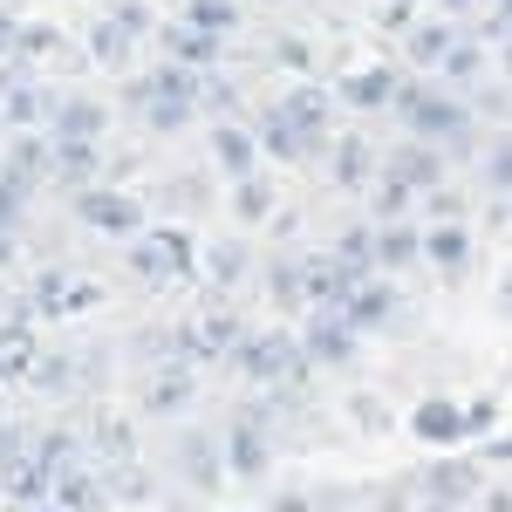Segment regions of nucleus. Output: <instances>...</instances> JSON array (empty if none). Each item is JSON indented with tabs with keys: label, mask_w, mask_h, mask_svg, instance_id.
<instances>
[{
	"label": "nucleus",
	"mask_w": 512,
	"mask_h": 512,
	"mask_svg": "<svg viewBox=\"0 0 512 512\" xmlns=\"http://www.w3.org/2000/svg\"><path fill=\"white\" fill-rule=\"evenodd\" d=\"M171 472L192 485L198 499H212L219 485H226V431H185L178 444H171Z\"/></svg>",
	"instance_id": "1"
},
{
	"label": "nucleus",
	"mask_w": 512,
	"mask_h": 512,
	"mask_svg": "<svg viewBox=\"0 0 512 512\" xmlns=\"http://www.w3.org/2000/svg\"><path fill=\"white\" fill-rule=\"evenodd\" d=\"M410 485L424 492V499H444V506H478V465L472 458H424L417 472H410Z\"/></svg>",
	"instance_id": "2"
},
{
	"label": "nucleus",
	"mask_w": 512,
	"mask_h": 512,
	"mask_svg": "<svg viewBox=\"0 0 512 512\" xmlns=\"http://www.w3.org/2000/svg\"><path fill=\"white\" fill-rule=\"evenodd\" d=\"M274 465V431L267 424H253V417H233V431H226V472L239 485H260Z\"/></svg>",
	"instance_id": "3"
},
{
	"label": "nucleus",
	"mask_w": 512,
	"mask_h": 512,
	"mask_svg": "<svg viewBox=\"0 0 512 512\" xmlns=\"http://www.w3.org/2000/svg\"><path fill=\"white\" fill-rule=\"evenodd\" d=\"M239 369H246L253 383H280V376H301L308 362L294 355L287 335H260V342H246V349H239Z\"/></svg>",
	"instance_id": "4"
},
{
	"label": "nucleus",
	"mask_w": 512,
	"mask_h": 512,
	"mask_svg": "<svg viewBox=\"0 0 512 512\" xmlns=\"http://www.w3.org/2000/svg\"><path fill=\"white\" fill-rule=\"evenodd\" d=\"M55 512H110V478L89 465H69L55 478Z\"/></svg>",
	"instance_id": "5"
},
{
	"label": "nucleus",
	"mask_w": 512,
	"mask_h": 512,
	"mask_svg": "<svg viewBox=\"0 0 512 512\" xmlns=\"http://www.w3.org/2000/svg\"><path fill=\"white\" fill-rule=\"evenodd\" d=\"M410 431L424 437V444H437V451L472 437V431H465V410H458L451 396H424V403H417V417H410Z\"/></svg>",
	"instance_id": "6"
},
{
	"label": "nucleus",
	"mask_w": 512,
	"mask_h": 512,
	"mask_svg": "<svg viewBox=\"0 0 512 512\" xmlns=\"http://www.w3.org/2000/svg\"><path fill=\"white\" fill-rule=\"evenodd\" d=\"M185 403H192V376H185V369H171V376H158V383L144 390L137 410H144V417H178Z\"/></svg>",
	"instance_id": "7"
},
{
	"label": "nucleus",
	"mask_w": 512,
	"mask_h": 512,
	"mask_svg": "<svg viewBox=\"0 0 512 512\" xmlns=\"http://www.w3.org/2000/svg\"><path fill=\"white\" fill-rule=\"evenodd\" d=\"M35 465L62 478L69 465H82V437H76V431H41V437H35Z\"/></svg>",
	"instance_id": "8"
},
{
	"label": "nucleus",
	"mask_w": 512,
	"mask_h": 512,
	"mask_svg": "<svg viewBox=\"0 0 512 512\" xmlns=\"http://www.w3.org/2000/svg\"><path fill=\"white\" fill-rule=\"evenodd\" d=\"M349 349H355V321H315V335H308L315 362H349Z\"/></svg>",
	"instance_id": "9"
},
{
	"label": "nucleus",
	"mask_w": 512,
	"mask_h": 512,
	"mask_svg": "<svg viewBox=\"0 0 512 512\" xmlns=\"http://www.w3.org/2000/svg\"><path fill=\"white\" fill-rule=\"evenodd\" d=\"M89 444H96V451H103L110 465H130V431H123L117 417H103V424L89 431Z\"/></svg>",
	"instance_id": "10"
},
{
	"label": "nucleus",
	"mask_w": 512,
	"mask_h": 512,
	"mask_svg": "<svg viewBox=\"0 0 512 512\" xmlns=\"http://www.w3.org/2000/svg\"><path fill=\"white\" fill-rule=\"evenodd\" d=\"M349 417H355V424H362V431H369V437H376V431H383V424H390V410H383L376 396H349Z\"/></svg>",
	"instance_id": "11"
},
{
	"label": "nucleus",
	"mask_w": 512,
	"mask_h": 512,
	"mask_svg": "<svg viewBox=\"0 0 512 512\" xmlns=\"http://www.w3.org/2000/svg\"><path fill=\"white\" fill-rule=\"evenodd\" d=\"M35 444H28V431H14V424H0V472H14L21 458H28Z\"/></svg>",
	"instance_id": "12"
},
{
	"label": "nucleus",
	"mask_w": 512,
	"mask_h": 512,
	"mask_svg": "<svg viewBox=\"0 0 512 512\" xmlns=\"http://www.w3.org/2000/svg\"><path fill=\"white\" fill-rule=\"evenodd\" d=\"M383 315H390V301H383V294H355V301H349V321H355V328H376Z\"/></svg>",
	"instance_id": "13"
},
{
	"label": "nucleus",
	"mask_w": 512,
	"mask_h": 512,
	"mask_svg": "<svg viewBox=\"0 0 512 512\" xmlns=\"http://www.w3.org/2000/svg\"><path fill=\"white\" fill-rule=\"evenodd\" d=\"M260 512H321V499H315V492H301V485H294V492H274V499H267Z\"/></svg>",
	"instance_id": "14"
},
{
	"label": "nucleus",
	"mask_w": 512,
	"mask_h": 512,
	"mask_svg": "<svg viewBox=\"0 0 512 512\" xmlns=\"http://www.w3.org/2000/svg\"><path fill=\"white\" fill-rule=\"evenodd\" d=\"M492 417H499V403H492V396H478L472 410H465V431H472V437H485V431H492Z\"/></svg>",
	"instance_id": "15"
},
{
	"label": "nucleus",
	"mask_w": 512,
	"mask_h": 512,
	"mask_svg": "<svg viewBox=\"0 0 512 512\" xmlns=\"http://www.w3.org/2000/svg\"><path fill=\"white\" fill-rule=\"evenodd\" d=\"M431 253L444 260V267H458V260H465V239H458V233H437V239H431Z\"/></svg>",
	"instance_id": "16"
},
{
	"label": "nucleus",
	"mask_w": 512,
	"mask_h": 512,
	"mask_svg": "<svg viewBox=\"0 0 512 512\" xmlns=\"http://www.w3.org/2000/svg\"><path fill=\"white\" fill-rule=\"evenodd\" d=\"M478 512H512V485H492V492H478Z\"/></svg>",
	"instance_id": "17"
},
{
	"label": "nucleus",
	"mask_w": 512,
	"mask_h": 512,
	"mask_svg": "<svg viewBox=\"0 0 512 512\" xmlns=\"http://www.w3.org/2000/svg\"><path fill=\"white\" fill-rule=\"evenodd\" d=\"M424 512H465V506H444V499H424Z\"/></svg>",
	"instance_id": "18"
},
{
	"label": "nucleus",
	"mask_w": 512,
	"mask_h": 512,
	"mask_svg": "<svg viewBox=\"0 0 512 512\" xmlns=\"http://www.w3.org/2000/svg\"><path fill=\"white\" fill-rule=\"evenodd\" d=\"M0 499H7V472H0Z\"/></svg>",
	"instance_id": "19"
},
{
	"label": "nucleus",
	"mask_w": 512,
	"mask_h": 512,
	"mask_svg": "<svg viewBox=\"0 0 512 512\" xmlns=\"http://www.w3.org/2000/svg\"><path fill=\"white\" fill-rule=\"evenodd\" d=\"M506 287H512V280H506ZM506 301H512V294H506Z\"/></svg>",
	"instance_id": "20"
}]
</instances>
